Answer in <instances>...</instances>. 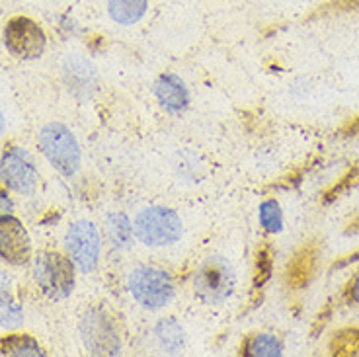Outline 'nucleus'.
<instances>
[{
  "mask_svg": "<svg viewBox=\"0 0 359 357\" xmlns=\"http://www.w3.org/2000/svg\"><path fill=\"white\" fill-rule=\"evenodd\" d=\"M129 291L133 299L149 311H158L172 303L174 299V281L168 271L156 266H137L129 274Z\"/></svg>",
  "mask_w": 359,
  "mask_h": 357,
  "instance_id": "nucleus-2",
  "label": "nucleus"
},
{
  "mask_svg": "<svg viewBox=\"0 0 359 357\" xmlns=\"http://www.w3.org/2000/svg\"><path fill=\"white\" fill-rule=\"evenodd\" d=\"M149 10V0H108V12L114 22L121 26H133Z\"/></svg>",
  "mask_w": 359,
  "mask_h": 357,
  "instance_id": "nucleus-13",
  "label": "nucleus"
},
{
  "mask_svg": "<svg viewBox=\"0 0 359 357\" xmlns=\"http://www.w3.org/2000/svg\"><path fill=\"white\" fill-rule=\"evenodd\" d=\"M154 96L161 106L174 116L186 112L189 106L188 86L176 74H161L154 82Z\"/></svg>",
  "mask_w": 359,
  "mask_h": 357,
  "instance_id": "nucleus-12",
  "label": "nucleus"
},
{
  "mask_svg": "<svg viewBox=\"0 0 359 357\" xmlns=\"http://www.w3.org/2000/svg\"><path fill=\"white\" fill-rule=\"evenodd\" d=\"M0 356L39 357L45 356V351L29 334H8L0 339Z\"/></svg>",
  "mask_w": 359,
  "mask_h": 357,
  "instance_id": "nucleus-14",
  "label": "nucleus"
},
{
  "mask_svg": "<svg viewBox=\"0 0 359 357\" xmlns=\"http://www.w3.org/2000/svg\"><path fill=\"white\" fill-rule=\"evenodd\" d=\"M22 318H24V311L14 301V297L0 291V326L14 328V326H18L20 322H22Z\"/></svg>",
  "mask_w": 359,
  "mask_h": 357,
  "instance_id": "nucleus-22",
  "label": "nucleus"
},
{
  "mask_svg": "<svg viewBox=\"0 0 359 357\" xmlns=\"http://www.w3.org/2000/svg\"><path fill=\"white\" fill-rule=\"evenodd\" d=\"M39 147L49 164L67 178L74 176L81 168V144L63 123H47L39 131Z\"/></svg>",
  "mask_w": 359,
  "mask_h": 357,
  "instance_id": "nucleus-1",
  "label": "nucleus"
},
{
  "mask_svg": "<svg viewBox=\"0 0 359 357\" xmlns=\"http://www.w3.org/2000/svg\"><path fill=\"white\" fill-rule=\"evenodd\" d=\"M109 238L117 248H127L133 241V227L123 213H111L108 217Z\"/></svg>",
  "mask_w": 359,
  "mask_h": 357,
  "instance_id": "nucleus-18",
  "label": "nucleus"
},
{
  "mask_svg": "<svg viewBox=\"0 0 359 357\" xmlns=\"http://www.w3.org/2000/svg\"><path fill=\"white\" fill-rule=\"evenodd\" d=\"M359 260V250L350 254V256H344V260H338V262H334L332 264V269H340V268H346L348 264H353V262H358Z\"/></svg>",
  "mask_w": 359,
  "mask_h": 357,
  "instance_id": "nucleus-26",
  "label": "nucleus"
},
{
  "mask_svg": "<svg viewBox=\"0 0 359 357\" xmlns=\"http://www.w3.org/2000/svg\"><path fill=\"white\" fill-rule=\"evenodd\" d=\"M156 336H158V342L161 346L168 353H178L180 349L184 348V330L180 326L178 322L174 318H164L156 324Z\"/></svg>",
  "mask_w": 359,
  "mask_h": 357,
  "instance_id": "nucleus-16",
  "label": "nucleus"
},
{
  "mask_svg": "<svg viewBox=\"0 0 359 357\" xmlns=\"http://www.w3.org/2000/svg\"><path fill=\"white\" fill-rule=\"evenodd\" d=\"M320 256V246L316 241H309L301 244L293 258L289 260L287 269H285V283L293 291H301L311 285L316 274V264Z\"/></svg>",
  "mask_w": 359,
  "mask_h": 357,
  "instance_id": "nucleus-11",
  "label": "nucleus"
},
{
  "mask_svg": "<svg viewBox=\"0 0 359 357\" xmlns=\"http://www.w3.org/2000/svg\"><path fill=\"white\" fill-rule=\"evenodd\" d=\"M344 299L350 304H358L359 307V274L348 283L346 291H344Z\"/></svg>",
  "mask_w": 359,
  "mask_h": 357,
  "instance_id": "nucleus-23",
  "label": "nucleus"
},
{
  "mask_svg": "<svg viewBox=\"0 0 359 357\" xmlns=\"http://www.w3.org/2000/svg\"><path fill=\"white\" fill-rule=\"evenodd\" d=\"M34 276L39 289L43 291L49 299L61 301L67 299L74 289V262L65 258L59 252L45 250L39 252L34 264Z\"/></svg>",
  "mask_w": 359,
  "mask_h": 357,
  "instance_id": "nucleus-5",
  "label": "nucleus"
},
{
  "mask_svg": "<svg viewBox=\"0 0 359 357\" xmlns=\"http://www.w3.org/2000/svg\"><path fill=\"white\" fill-rule=\"evenodd\" d=\"M273 274V250L269 244H264L258 254H256V268H254V281L252 289L260 291L262 287L269 281V277Z\"/></svg>",
  "mask_w": 359,
  "mask_h": 357,
  "instance_id": "nucleus-19",
  "label": "nucleus"
},
{
  "mask_svg": "<svg viewBox=\"0 0 359 357\" xmlns=\"http://www.w3.org/2000/svg\"><path fill=\"white\" fill-rule=\"evenodd\" d=\"M346 234H359V215L353 219V221H350V224L346 227Z\"/></svg>",
  "mask_w": 359,
  "mask_h": 357,
  "instance_id": "nucleus-27",
  "label": "nucleus"
},
{
  "mask_svg": "<svg viewBox=\"0 0 359 357\" xmlns=\"http://www.w3.org/2000/svg\"><path fill=\"white\" fill-rule=\"evenodd\" d=\"M0 180L16 194H32L39 182V172L32 154L20 147L8 149L0 156Z\"/></svg>",
  "mask_w": 359,
  "mask_h": 357,
  "instance_id": "nucleus-9",
  "label": "nucleus"
},
{
  "mask_svg": "<svg viewBox=\"0 0 359 357\" xmlns=\"http://www.w3.org/2000/svg\"><path fill=\"white\" fill-rule=\"evenodd\" d=\"M4 45L10 53L24 61L39 59L45 51V32L36 20L16 16L4 27Z\"/></svg>",
  "mask_w": 359,
  "mask_h": 357,
  "instance_id": "nucleus-8",
  "label": "nucleus"
},
{
  "mask_svg": "<svg viewBox=\"0 0 359 357\" xmlns=\"http://www.w3.org/2000/svg\"><path fill=\"white\" fill-rule=\"evenodd\" d=\"M340 133L344 135V137H355V135H359V116L350 119L346 126L341 127Z\"/></svg>",
  "mask_w": 359,
  "mask_h": 357,
  "instance_id": "nucleus-25",
  "label": "nucleus"
},
{
  "mask_svg": "<svg viewBox=\"0 0 359 357\" xmlns=\"http://www.w3.org/2000/svg\"><path fill=\"white\" fill-rule=\"evenodd\" d=\"M330 353L336 357L359 356V328H341L328 344Z\"/></svg>",
  "mask_w": 359,
  "mask_h": 357,
  "instance_id": "nucleus-17",
  "label": "nucleus"
},
{
  "mask_svg": "<svg viewBox=\"0 0 359 357\" xmlns=\"http://www.w3.org/2000/svg\"><path fill=\"white\" fill-rule=\"evenodd\" d=\"M330 316H332V304L328 303L326 307H324V311L318 316H316V321H314L313 324V330H311V334H318V332H323V328L326 326V322L330 321Z\"/></svg>",
  "mask_w": 359,
  "mask_h": 357,
  "instance_id": "nucleus-24",
  "label": "nucleus"
},
{
  "mask_svg": "<svg viewBox=\"0 0 359 357\" xmlns=\"http://www.w3.org/2000/svg\"><path fill=\"white\" fill-rule=\"evenodd\" d=\"M4 127H6L4 126V117H2V114H0V135L4 133Z\"/></svg>",
  "mask_w": 359,
  "mask_h": 357,
  "instance_id": "nucleus-28",
  "label": "nucleus"
},
{
  "mask_svg": "<svg viewBox=\"0 0 359 357\" xmlns=\"http://www.w3.org/2000/svg\"><path fill=\"white\" fill-rule=\"evenodd\" d=\"M241 353L254 357H279L283 353V344L273 334H256L246 339Z\"/></svg>",
  "mask_w": 359,
  "mask_h": 357,
  "instance_id": "nucleus-15",
  "label": "nucleus"
},
{
  "mask_svg": "<svg viewBox=\"0 0 359 357\" xmlns=\"http://www.w3.org/2000/svg\"><path fill=\"white\" fill-rule=\"evenodd\" d=\"M32 258V241L26 227L14 215H0V260L26 266Z\"/></svg>",
  "mask_w": 359,
  "mask_h": 357,
  "instance_id": "nucleus-10",
  "label": "nucleus"
},
{
  "mask_svg": "<svg viewBox=\"0 0 359 357\" xmlns=\"http://www.w3.org/2000/svg\"><path fill=\"white\" fill-rule=\"evenodd\" d=\"M258 219L260 224L264 227V231L268 232H279L283 229V211L276 199H266L262 201L260 209H258Z\"/></svg>",
  "mask_w": 359,
  "mask_h": 357,
  "instance_id": "nucleus-20",
  "label": "nucleus"
},
{
  "mask_svg": "<svg viewBox=\"0 0 359 357\" xmlns=\"http://www.w3.org/2000/svg\"><path fill=\"white\" fill-rule=\"evenodd\" d=\"M133 231L135 236L139 238V242H143L144 246L162 248L180 241L182 219L176 211H172L168 207H147L135 217Z\"/></svg>",
  "mask_w": 359,
  "mask_h": 357,
  "instance_id": "nucleus-3",
  "label": "nucleus"
},
{
  "mask_svg": "<svg viewBox=\"0 0 359 357\" xmlns=\"http://www.w3.org/2000/svg\"><path fill=\"white\" fill-rule=\"evenodd\" d=\"M81 336L84 342V348L88 349L92 356H117L121 349V339L117 332L116 324L109 318V314L94 307L82 316Z\"/></svg>",
  "mask_w": 359,
  "mask_h": 357,
  "instance_id": "nucleus-6",
  "label": "nucleus"
},
{
  "mask_svg": "<svg viewBox=\"0 0 359 357\" xmlns=\"http://www.w3.org/2000/svg\"><path fill=\"white\" fill-rule=\"evenodd\" d=\"M196 295L205 304L224 303L236 287V276L231 262L223 256H207L194 277Z\"/></svg>",
  "mask_w": 359,
  "mask_h": 357,
  "instance_id": "nucleus-4",
  "label": "nucleus"
},
{
  "mask_svg": "<svg viewBox=\"0 0 359 357\" xmlns=\"http://www.w3.org/2000/svg\"><path fill=\"white\" fill-rule=\"evenodd\" d=\"M358 186H359V166H353V168L348 170V172H346V174H344V176L334 184L332 188L324 191L323 201L328 206V203H332V201H336L338 197H341L344 194H348L350 189L358 188Z\"/></svg>",
  "mask_w": 359,
  "mask_h": 357,
  "instance_id": "nucleus-21",
  "label": "nucleus"
},
{
  "mask_svg": "<svg viewBox=\"0 0 359 357\" xmlns=\"http://www.w3.org/2000/svg\"><path fill=\"white\" fill-rule=\"evenodd\" d=\"M65 248L82 274L94 271L102 254V241L96 224L86 219L72 223L65 236Z\"/></svg>",
  "mask_w": 359,
  "mask_h": 357,
  "instance_id": "nucleus-7",
  "label": "nucleus"
}]
</instances>
